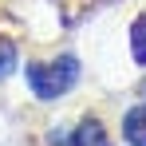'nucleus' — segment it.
Here are the masks:
<instances>
[{"mask_svg":"<svg viewBox=\"0 0 146 146\" xmlns=\"http://www.w3.org/2000/svg\"><path fill=\"white\" fill-rule=\"evenodd\" d=\"M122 138L130 146H146V107H130L122 119Z\"/></svg>","mask_w":146,"mask_h":146,"instance_id":"obj_3","label":"nucleus"},{"mask_svg":"<svg viewBox=\"0 0 146 146\" xmlns=\"http://www.w3.org/2000/svg\"><path fill=\"white\" fill-rule=\"evenodd\" d=\"M12 71H16V48L8 40H0V79H8Z\"/></svg>","mask_w":146,"mask_h":146,"instance_id":"obj_6","label":"nucleus"},{"mask_svg":"<svg viewBox=\"0 0 146 146\" xmlns=\"http://www.w3.org/2000/svg\"><path fill=\"white\" fill-rule=\"evenodd\" d=\"M51 142H55V146H111V138H107V130H103V122H99V119H83L67 138L55 134Z\"/></svg>","mask_w":146,"mask_h":146,"instance_id":"obj_2","label":"nucleus"},{"mask_svg":"<svg viewBox=\"0 0 146 146\" xmlns=\"http://www.w3.org/2000/svg\"><path fill=\"white\" fill-rule=\"evenodd\" d=\"M75 79H79V59L75 55H59V59H48V63H28V87L44 103L67 95L75 87Z\"/></svg>","mask_w":146,"mask_h":146,"instance_id":"obj_1","label":"nucleus"},{"mask_svg":"<svg viewBox=\"0 0 146 146\" xmlns=\"http://www.w3.org/2000/svg\"><path fill=\"white\" fill-rule=\"evenodd\" d=\"M55 4H59L63 24H79V20L87 16V8H91V0H55Z\"/></svg>","mask_w":146,"mask_h":146,"instance_id":"obj_5","label":"nucleus"},{"mask_svg":"<svg viewBox=\"0 0 146 146\" xmlns=\"http://www.w3.org/2000/svg\"><path fill=\"white\" fill-rule=\"evenodd\" d=\"M130 55L146 67V16H138V20L130 24Z\"/></svg>","mask_w":146,"mask_h":146,"instance_id":"obj_4","label":"nucleus"}]
</instances>
